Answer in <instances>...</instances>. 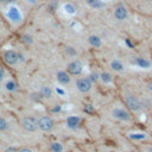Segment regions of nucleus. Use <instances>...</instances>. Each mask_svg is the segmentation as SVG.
<instances>
[{
	"mask_svg": "<svg viewBox=\"0 0 152 152\" xmlns=\"http://www.w3.org/2000/svg\"><path fill=\"white\" fill-rule=\"evenodd\" d=\"M101 78H102V81H103V82H106V83H108V82H110V81H112V76H110L109 74H107V72L101 74Z\"/></svg>",
	"mask_w": 152,
	"mask_h": 152,
	"instance_id": "f3484780",
	"label": "nucleus"
},
{
	"mask_svg": "<svg viewBox=\"0 0 152 152\" xmlns=\"http://www.w3.org/2000/svg\"><path fill=\"white\" fill-rule=\"evenodd\" d=\"M7 128V121L2 118H0V131H4Z\"/></svg>",
	"mask_w": 152,
	"mask_h": 152,
	"instance_id": "6ab92c4d",
	"label": "nucleus"
},
{
	"mask_svg": "<svg viewBox=\"0 0 152 152\" xmlns=\"http://www.w3.org/2000/svg\"><path fill=\"white\" fill-rule=\"evenodd\" d=\"M57 81L61 84H68L70 82V76L65 71H58L57 72Z\"/></svg>",
	"mask_w": 152,
	"mask_h": 152,
	"instance_id": "1a4fd4ad",
	"label": "nucleus"
},
{
	"mask_svg": "<svg viewBox=\"0 0 152 152\" xmlns=\"http://www.w3.org/2000/svg\"><path fill=\"white\" fill-rule=\"evenodd\" d=\"M76 86L81 93H88L91 88V82L89 78H80V80H77Z\"/></svg>",
	"mask_w": 152,
	"mask_h": 152,
	"instance_id": "7ed1b4c3",
	"label": "nucleus"
},
{
	"mask_svg": "<svg viewBox=\"0 0 152 152\" xmlns=\"http://www.w3.org/2000/svg\"><path fill=\"white\" fill-rule=\"evenodd\" d=\"M82 71V64L78 61H74L68 65V72L71 75H78Z\"/></svg>",
	"mask_w": 152,
	"mask_h": 152,
	"instance_id": "423d86ee",
	"label": "nucleus"
},
{
	"mask_svg": "<svg viewBox=\"0 0 152 152\" xmlns=\"http://www.w3.org/2000/svg\"><path fill=\"white\" fill-rule=\"evenodd\" d=\"M37 122H38V128L42 131H50L55 125L53 120L50 116H42L37 120Z\"/></svg>",
	"mask_w": 152,
	"mask_h": 152,
	"instance_id": "f03ea898",
	"label": "nucleus"
},
{
	"mask_svg": "<svg viewBox=\"0 0 152 152\" xmlns=\"http://www.w3.org/2000/svg\"><path fill=\"white\" fill-rule=\"evenodd\" d=\"M66 124H68V126L70 128H76L78 126V124H80V118H77V116H70V118H68Z\"/></svg>",
	"mask_w": 152,
	"mask_h": 152,
	"instance_id": "9d476101",
	"label": "nucleus"
},
{
	"mask_svg": "<svg viewBox=\"0 0 152 152\" xmlns=\"http://www.w3.org/2000/svg\"><path fill=\"white\" fill-rule=\"evenodd\" d=\"M50 148H51L52 152H63V146L59 142H52Z\"/></svg>",
	"mask_w": 152,
	"mask_h": 152,
	"instance_id": "2eb2a0df",
	"label": "nucleus"
},
{
	"mask_svg": "<svg viewBox=\"0 0 152 152\" xmlns=\"http://www.w3.org/2000/svg\"><path fill=\"white\" fill-rule=\"evenodd\" d=\"M4 1H5V0H0V4H1V2H4Z\"/></svg>",
	"mask_w": 152,
	"mask_h": 152,
	"instance_id": "a878e982",
	"label": "nucleus"
},
{
	"mask_svg": "<svg viewBox=\"0 0 152 152\" xmlns=\"http://www.w3.org/2000/svg\"><path fill=\"white\" fill-rule=\"evenodd\" d=\"M110 68H112L113 70H115V71H121V70L124 69V65H122L119 61H113V62L110 63Z\"/></svg>",
	"mask_w": 152,
	"mask_h": 152,
	"instance_id": "4468645a",
	"label": "nucleus"
},
{
	"mask_svg": "<svg viewBox=\"0 0 152 152\" xmlns=\"http://www.w3.org/2000/svg\"><path fill=\"white\" fill-rule=\"evenodd\" d=\"M13 151H15V150H14V148H8L6 152H13Z\"/></svg>",
	"mask_w": 152,
	"mask_h": 152,
	"instance_id": "b1692460",
	"label": "nucleus"
},
{
	"mask_svg": "<svg viewBox=\"0 0 152 152\" xmlns=\"http://www.w3.org/2000/svg\"><path fill=\"white\" fill-rule=\"evenodd\" d=\"M4 59H5L6 63L13 65V64H15V63L18 62V59H19V55H18L17 52L10 50V51H6V52L4 53Z\"/></svg>",
	"mask_w": 152,
	"mask_h": 152,
	"instance_id": "39448f33",
	"label": "nucleus"
},
{
	"mask_svg": "<svg viewBox=\"0 0 152 152\" xmlns=\"http://www.w3.org/2000/svg\"><path fill=\"white\" fill-rule=\"evenodd\" d=\"M113 115H114L115 118L120 119V120H125V121L129 120V114H128V112H126V110H124V109H120V108L114 109V110H113Z\"/></svg>",
	"mask_w": 152,
	"mask_h": 152,
	"instance_id": "6e6552de",
	"label": "nucleus"
},
{
	"mask_svg": "<svg viewBox=\"0 0 152 152\" xmlns=\"http://www.w3.org/2000/svg\"><path fill=\"white\" fill-rule=\"evenodd\" d=\"M89 43H90L93 46L99 48V46L101 45V39H100L97 36H90V37H89Z\"/></svg>",
	"mask_w": 152,
	"mask_h": 152,
	"instance_id": "f8f14e48",
	"label": "nucleus"
},
{
	"mask_svg": "<svg viewBox=\"0 0 152 152\" xmlns=\"http://www.w3.org/2000/svg\"><path fill=\"white\" fill-rule=\"evenodd\" d=\"M8 15H10V18L12 20H19V18H20V15H19V13H18V11L15 8H11Z\"/></svg>",
	"mask_w": 152,
	"mask_h": 152,
	"instance_id": "dca6fc26",
	"label": "nucleus"
},
{
	"mask_svg": "<svg viewBox=\"0 0 152 152\" xmlns=\"http://www.w3.org/2000/svg\"><path fill=\"white\" fill-rule=\"evenodd\" d=\"M18 152H32L30 148H21V150H19Z\"/></svg>",
	"mask_w": 152,
	"mask_h": 152,
	"instance_id": "412c9836",
	"label": "nucleus"
},
{
	"mask_svg": "<svg viewBox=\"0 0 152 152\" xmlns=\"http://www.w3.org/2000/svg\"><path fill=\"white\" fill-rule=\"evenodd\" d=\"M86 1H87V4L89 6H91L94 8H100V7L103 6V2L101 0H86Z\"/></svg>",
	"mask_w": 152,
	"mask_h": 152,
	"instance_id": "ddd939ff",
	"label": "nucleus"
},
{
	"mask_svg": "<svg viewBox=\"0 0 152 152\" xmlns=\"http://www.w3.org/2000/svg\"><path fill=\"white\" fill-rule=\"evenodd\" d=\"M23 128L27 132H34L38 129V122H37V119L33 118V116H26L24 118L23 120Z\"/></svg>",
	"mask_w": 152,
	"mask_h": 152,
	"instance_id": "f257e3e1",
	"label": "nucleus"
},
{
	"mask_svg": "<svg viewBox=\"0 0 152 152\" xmlns=\"http://www.w3.org/2000/svg\"><path fill=\"white\" fill-rule=\"evenodd\" d=\"M4 78V71H2V69L0 68V81Z\"/></svg>",
	"mask_w": 152,
	"mask_h": 152,
	"instance_id": "5701e85b",
	"label": "nucleus"
},
{
	"mask_svg": "<svg viewBox=\"0 0 152 152\" xmlns=\"http://www.w3.org/2000/svg\"><path fill=\"white\" fill-rule=\"evenodd\" d=\"M148 151H150V152H152V147H150V150H148Z\"/></svg>",
	"mask_w": 152,
	"mask_h": 152,
	"instance_id": "393cba45",
	"label": "nucleus"
},
{
	"mask_svg": "<svg viewBox=\"0 0 152 152\" xmlns=\"http://www.w3.org/2000/svg\"><path fill=\"white\" fill-rule=\"evenodd\" d=\"M90 76H91V78H93V80H97V78H99V76H97V74H91Z\"/></svg>",
	"mask_w": 152,
	"mask_h": 152,
	"instance_id": "4be33fe9",
	"label": "nucleus"
},
{
	"mask_svg": "<svg viewBox=\"0 0 152 152\" xmlns=\"http://www.w3.org/2000/svg\"><path fill=\"white\" fill-rule=\"evenodd\" d=\"M125 102H126L127 107H128L131 110H133V112H135V110H139V109H140V102H139V100H138L135 96H132V95L126 96Z\"/></svg>",
	"mask_w": 152,
	"mask_h": 152,
	"instance_id": "20e7f679",
	"label": "nucleus"
},
{
	"mask_svg": "<svg viewBox=\"0 0 152 152\" xmlns=\"http://www.w3.org/2000/svg\"><path fill=\"white\" fill-rule=\"evenodd\" d=\"M84 110L91 114V113L94 112V108H93V106H91V104H89V103H87V104L84 106Z\"/></svg>",
	"mask_w": 152,
	"mask_h": 152,
	"instance_id": "aec40b11",
	"label": "nucleus"
},
{
	"mask_svg": "<svg viewBox=\"0 0 152 152\" xmlns=\"http://www.w3.org/2000/svg\"><path fill=\"white\" fill-rule=\"evenodd\" d=\"M127 15H128L127 10H126V7L122 6V5L118 6V7L115 8V11H114V17H115L118 20H125V19L127 18Z\"/></svg>",
	"mask_w": 152,
	"mask_h": 152,
	"instance_id": "0eeeda50",
	"label": "nucleus"
},
{
	"mask_svg": "<svg viewBox=\"0 0 152 152\" xmlns=\"http://www.w3.org/2000/svg\"><path fill=\"white\" fill-rule=\"evenodd\" d=\"M40 95L43 96V97H45V99H49V97H51V95H52V90H51V88H49V87H43L42 89H40Z\"/></svg>",
	"mask_w": 152,
	"mask_h": 152,
	"instance_id": "9b49d317",
	"label": "nucleus"
},
{
	"mask_svg": "<svg viewBox=\"0 0 152 152\" xmlns=\"http://www.w3.org/2000/svg\"><path fill=\"white\" fill-rule=\"evenodd\" d=\"M6 88H7L8 90L13 91V90H15V88H17V84H15L13 81H8V82L6 83Z\"/></svg>",
	"mask_w": 152,
	"mask_h": 152,
	"instance_id": "a211bd4d",
	"label": "nucleus"
}]
</instances>
